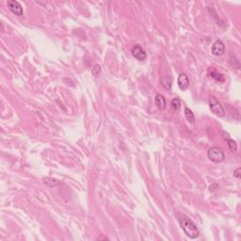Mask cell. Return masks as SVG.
Returning <instances> with one entry per match:
<instances>
[{"label": "cell", "instance_id": "6da1fadb", "mask_svg": "<svg viewBox=\"0 0 241 241\" xmlns=\"http://www.w3.org/2000/svg\"><path fill=\"white\" fill-rule=\"evenodd\" d=\"M180 225L183 229L184 233L186 236H188L191 239H195L200 235V232L196 226V224L191 219L187 218H181L180 219Z\"/></svg>", "mask_w": 241, "mask_h": 241}, {"label": "cell", "instance_id": "7a4b0ae2", "mask_svg": "<svg viewBox=\"0 0 241 241\" xmlns=\"http://www.w3.org/2000/svg\"><path fill=\"white\" fill-rule=\"evenodd\" d=\"M207 157L212 162H215V163H220L225 158L224 152L222 151L221 148H219L218 146H213V147L209 148V150L207 152Z\"/></svg>", "mask_w": 241, "mask_h": 241}, {"label": "cell", "instance_id": "3957f363", "mask_svg": "<svg viewBox=\"0 0 241 241\" xmlns=\"http://www.w3.org/2000/svg\"><path fill=\"white\" fill-rule=\"evenodd\" d=\"M209 108L211 109V111L219 117H222L225 114V109L223 108V106L220 104V102L218 101V99L215 97V96H210L209 99Z\"/></svg>", "mask_w": 241, "mask_h": 241}, {"label": "cell", "instance_id": "277c9868", "mask_svg": "<svg viewBox=\"0 0 241 241\" xmlns=\"http://www.w3.org/2000/svg\"><path fill=\"white\" fill-rule=\"evenodd\" d=\"M7 6H8L9 10L15 15L22 16L24 14V11H23L21 4L18 1H16V0H8Z\"/></svg>", "mask_w": 241, "mask_h": 241}, {"label": "cell", "instance_id": "5b68a950", "mask_svg": "<svg viewBox=\"0 0 241 241\" xmlns=\"http://www.w3.org/2000/svg\"><path fill=\"white\" fill-rule=\"evenodd\" d=\"M131 54L135 59H137L139 61H144L147 58L145 51H144L142 49V47L138 44H136L131 48Z\"/></svg>", "mask_w": 241, "mask_h": 241}, {"label": "cell", "instance_id": "8992f818", "mask_svg": "<svg viewBox=\"0 0 241 241\" xmlns=\"http://www.w3.org/2000/svg\"><path fill=\"white\" fill-rule=\"evenodd\" d=\"M211 52L214 56L216 57H220L224 54L225 52V46H224V43L220 41V40H218L216 41L213 45H212V48H211Z\"/></svg>", "mask_w": 241, "mask_h": 241}, {"label": "cell", "instance_id": "52a82bcc", "mask_svg": "<svg viewBox=\"0 0 241 241\" xmlns=\"http://www.w3.org/2000/svg\"><path fill=\"white\" fill-rule=\"evenodd\" d=\"M178 87L181 89V90H186L189 87V79L186 74H180L177 79Z\"/></svg>", "mask_w": 241, "mask_h": 241}, {"label": "cell", "instance_id": "ba28073f", "mask_svg": "<svg viewBox=\"0 0 241 241\" xmlns=\"http://www.w3.org/2000/svg\"><path fill=\"white\" fill-rule=\"evenodd\" d=\"M155 104L159 110H164L167 107V102H166L164 95H162L160 93L157 94L155 97Z\"/></svg>", "mask_w": 241, "mask_h": 241}, {"label": "cell", "instance_id": "9c48e42d", "mask_svg": "<svg viewBox=\"0 0 241 241\" xmlns=\"http://www.w3.org/2000/svg\"><path fill=\"white\" fill-rule=\"evenodd\" d=\"M42 181H43L44 185L47 186L48 187H55L60 184L59 180H57L55 178H51V177H44L42 179Z\"/></svg>", "mask_w": 241, "mask_h": 241}, {"label": "cell", "instance_id": "30bf717a", "mask_svg": "<svg viewBox=\"0 0 241 241\" xmlns=\"http://www.w3.org/2000/svg\"><path fill=\"white\" fill-rule=\"evenodd\" d=\"M185 116H186V119L187 120L188 123H195V116H194V113L192 112V110L188 108H185Z\"/></svg>", "mask_w": 241, "mask_h": 241}, {"label": "cell", "instance_id": "8fae6325", "mask_svg": "<svg viewBox=\"0 0 241 241\" xmlns=\"http://www.w3.org/2000/svg\"><path fill=\"white\" fill-rule=\"evenodd\" d=\"M162 78H165V80L164 79H161V84H162V86L164 87V88H166V89H171V84H172V80H171V76L170 75H165V76H163Z\"/></svg>", "mask_w": 241, "mask_h": 241}, {"label": "cell", "instance_id": "7c38bea8", "mask_svg": "<svg viewBox=\"0 0 241 241\" xmlns=\"http://www.w3.org/2000/svg\"><path fill=\"white\" fill-rule=\"evenodd\" d=\"M209 75H210V76H211L212 78H214L215 80H217V81H219V82L224 81V76H223V75L220 74V73H219V72H217V71L212 70L211 72H209Z\"/></svg>", "mask_w": 241, "mask_h": 241}, {"label": "cell", "instance_id": "4fadbf2b", "mask_svg": "<svg viewBox=\"0 0 241 241\" xmlns=\"http://www.w3.org/2000/svg\"><path fill=\"white\" fill-rule=\"evenodd\" d=\"M227 144H228V147L232 153H235L237 151V144L234 139H232V138L227 139Z\"/></svg>", "mask_w": 241, "mask_h": 241}, {"label": "cell", "instance_id": "5bb4252c", "mask_svg": "<svg viewBox=\"0 0 241 241\" xmlns=\"http://www.w3.org/2000/svg\"><path fill=\"white\" fill-rule=\"evenodd\" d=\"M229 63H230V64H231V66H232V67H234V69H239V68H240L239 60H238L234 56H231V57H230Z\"/></svg>", "mask_w": 241, "mask_h": 241}, {"label": "cell", "instance_id": "9a60e30c", "mask_svg": "<svg viewBox=\"0 0 241 241\" xmlns=\"http://www.w3.org/2000/svg\"><path fill=\"white\" fill-rule=\"evenodd\" d=\"M171 108L173 110H178L181 108L180 99L179 98H173V100H171Z\"/></svg>", "mask_w": 241, "mask_h": 241}, {"label": "cell", "instance_id": "2e32d148", "mask_svg": "<svg viewBox=\"0 0 241 241\" xmlns=\"http://www.w3.org/2000/svg\"><path fill=\"white\" fill-rule=\"evenodd\" d=\"M91 73H92V75H93L94 76H98V75H100V73H101V67H100V65H98V64L94 65V67H93L92 70H91Z\"/></svg>", "mask_w": 241, "mask_h": 241}, {"label": "cell", "instance_id": "e0dca14e", "mask_svg": "<svg viewBox=\"0 0 241 241\" xmlns=\"http://www.w3.org/2000/svg\"><path fill=\"white\" fill-rule=\"evenodd\" d=\"M240 171H241V169L240 168H237L234 172V176L236 178V179H240Z\"/></svg>", "mask_w": 241, "mask_h": 241}, {"label": "cell", "instance_id": "ac0fdd59", "mask_svg": "<svg viewBox=\"0 0 241 241\" xmlns=\"http://www.w3.org/2000/svg\"><path fill=\"white\" fill-rule=\"evenodd\" d=\"M209 188H210V191H216V190L219 188V186L216 185V184H214V185H211Z\"/></svg>", "mask_w": 241, "mask_h": 241}, {"label": "cell", "instance_id": "d6986e66", "mask_svg": "<svg viewBox=\"0 0 241 241\" xmlns=\"http://www.w3.org/2000/svg\"><path fill=\"white\" fill-rule=\"evenodd\" d=\"M221 135H223L222 137H223V138H224V139H226V140L230 138V137H229V135H228L227 133H225L224 131H221Z\"/></svg>", "mask_w": 241, "mask_h": 241}]
</instances>
